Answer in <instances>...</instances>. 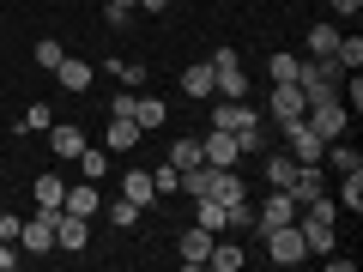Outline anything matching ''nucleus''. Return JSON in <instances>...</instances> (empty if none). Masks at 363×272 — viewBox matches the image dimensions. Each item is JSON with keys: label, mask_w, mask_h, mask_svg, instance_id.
<instances>
[{"label": "nucleus", "mask_w": 363, "mask_h": 272, "mask_svg": "<svg viewBox=\"0 0 363 272\" xmlns=\"http://www.w3.org/2000/svg\"><path fill=\"white\" fill-rule=\"evenodd\" d=\"M279 224H297V194L291 188H267V200L255 206V236L279 230Z\"/></svg>", "instance_id": "nucleus-1"}, {"label": "nucleus", "mask_w": 363, "mask_h": 272, "mask_svg": "<svg viewBox=\"0 0 363 272\" xmlns=\"http://www.w3.org/2000/svg\"><path fill=\"white\" fill-rule=\"evenodd\" d=\"M55 212L61 206H37L18 224V248H25V254H55Z\"/></svg>", "instance_id": "nucleus-2"}, {"label": "nucleus", "mask_w": 363, "mask_h": 272, "mask_svg": "<svg viewBox=\"0 0 363 272\" xmlns=\"http://www.w3.org/2000/svg\"><path fill=\"white\" fill-rule=\"evenodd\" d=\"M339 67L333 61H303V73H297V91L309 97V103H321V97H339Z\"/></svg>", "instance_id": "nucleus-3"}, {"label": "nucleus", "mask_w": 363, "mask_h": 272, "mask_svg": "<svg viewBox=\"0 0 363 272\" xmlns=\"http://www.w3.org/2000/svg\"><path fill=\"white\" fill-rule=\"evenodd\" d=\"M260 242H267V260H279V266H297V260H309V242H303L297 224H279V230H267Z\"/></svg>", "instance_id": "nucleus-4"}, {"label": "nucleus", "mask_w": 363, "mask_h": 272, "mask_svg": "<svg viewBox=\"0 0 363 272\" xmlns=\"http://www.w3.org/2000/svg\"><path fill=\"white\" fill-rule=\"evenodd\" d=\"M309 121L321 140H345V121H351V109H345V97H321V103H309Z\"/></svg>", "instance_id": "nucleus-5"}, {"label": "nucleus", "mask_w": 363, "mask_h": 272, "mask_svg": "<svg viewBox=\"0 0 363 272\" xmlns=\"http://www.w3.org/2000/svg\"><path fill=\"white\" fill-rule=\"evenodd\" d=\"M212 73H218V97H248V73H242V55L236 49L212 55Z\"/></svg>", "instance_id": "nucleus-6"}, {"label": "nucleus", "mask_w": 363, "mask_h": 272, "mask_svg": "<svg viewBox=\"0 0 363 272\" xmlns=\"http://www.w3.org/2000/svg\"><path fill=\"white\" fill-rule=\"evenodd\" d=\"M267 109H272V121H279V128H291V121L309 115V97H303L297 85H272V91H267Z\"/></svg>", "instance_id": "nucleus-7"}, {"label": "nucleus", "mask_w": 363, "mask_h": 272, "mask_svg": "<svg viewBox=\"0 0 363 272\" xmlns=\"http://www.w3.org/2000/svg\"><path fill=\"white\" fill-rule=\"evenodd\" d=\"M200 152H206L212 169H236V157H242V145H236V133L224 128H206V140H200Z\"/></svg>", "instance_id": "nucleus-8"}, {"label": "nucleus", "mask_w": 363, "mask_h": 272, "mask_svg": "<svg viewBox=\"0 0 363 272\" xmlns=\"http://www.w3.org/2000/svg\"><path fill=\"white\" fill-rule=\"evenodd\" d=\"M128 115L140 121V133H157V128H164V121H169V109H164V97H157V91H133Z\"/></svg>", "instance_id": "nucleus-9"}, {"label": "nucleus", "mask_w": 363, "mask_h": 272, "mask_svg": "<svg viewBox=\"0 0 363 272\" xmlns=\"http://www.w3.org/2000/svg\"><path fill=\"white\" fill-rule=\"evenodd\" d=\"M285 140H291V157H297V164H321V152H327V140L309 128V121H291Z\"/></svg>", "instance_id": "nucleus-10"}, {"label": "nucleus", "mask_w": 363, "mask_h": 272, "mask_svg": "<svg viewBox=\"0 0 363 272\" xmlns=\"http://www.w3.org/2000/svg\"><path fill=\"white\" fill-rule=\"evenodd\" d=\"M212 128H224V133H248V128H260V115L242 103V97H224V103L212 109Z\"/></svg>", "instance_id": "nucleus-11"}, {"label": "nucleus", "mask_w": 363, "mask_h": 272, "mask_svg": "<svg viewBox=\"0 0 363 272\" xmlns=\"http://www.w3.org/2000/svg\"><path fill=\"white\" fill-rule=\"evenodd\" d=\"M85 242H91V218H73V212H55V248L79 254Z\"/></svg>", "instance_id": "nucleus-12"}, {"label": "nucleus", "mask_w": 363, "mask_h": 272, "mask_svg": "<svg viewBox=\"0 0 363 272\" xmlns=\"http://www.w3.org/2000/svg\"><path fill=\"white\" fill-rule=\"evenodd\" d=\"M61 212H73V218H97V212H104V194H97V181H79V188H67Z\"/></svg>", "instance_id": "nucleus-13"}, {"label": "nucleus", "mask_w": 363, "mask_h": 272, "mask_svg": "<svg viewBox=\"0 0 363 272\" xmlns=\"http://www.w3.org/2000/svg\"><path fill=\"white\" fill-rule=\"evenodd\" d=\"M212 242H218V236L212 230H182V242H176V254H182V266H206V254H212Z\"/></svg>", "instance_id": "nucleus-14"}, {"label": "nucleus", "mask_w": 363, "mask_h": 272, "mask_svg": "<svg viewBox=\"0 0 363 272\" xmlns=\"http://www.w3.org/2000/svg\"><path fill=\"white\" fill-rule=\"evenodd\" d=\"M182 91H188V97H218V73H212V61L182 67Z\"/></svg>", "instance_id": "nucleus-15"}, {"label": "nucleus", "mask_w": 363, "mask_h": 272, "mask_svg": "<svg viewBox=\"0 0 363 272\" xmlns=\"http://www.w3.org/2000/svg\"><path fill=\"white\" fill-rule=\"evenodd\" d=\"M121 200H133V206H157V188H152V169H128L121 176Z\"/></svg>", "instance_id": "nucleus-16"}, {"label": "nucleus", "mask_w": 363, "mask_h": 272, "mask_svg": "<svg viewBox=\"0 0 363 272\" xmlns=\"http://www.w3.org/2000/svg\"><path fill=\"white\" fill-rule=\"evenodd\" d=\"M291 194H297V206H303V200H315V194H327V169H321V164H297Z\"/></svg>", "instance_id": "nucleus-17"}, {"label": "nucleus", "mask_w": 363, "mask_h": 272, "mask_svg": "<svg viewBox=\"0 0 363 272\" xmlns=\"http://www.w3.org/2000/svg\"><path fill=\"white\" fill-rule=\"evenodd\" d=\"M327 61H333L339 73H357V67H363V37H357V30H351V37L339 30V42H333V55H327Z\"/></svg>", "instance_id": "nucleus-18"}, {"label": "nucleus", "mask_w": 363, "mask_h": 272, "mask_svg": "<svg viewBox=\"0 0 363 272\" xmlns=\"http://www.w3.org/2000/svg\"><path fill=\"white\" fill-rule=\"evenodd\" d=\"M297 230H303V242H309V254H333V224L303 218V212H297Z\"/></svg>", "instance_id": "nucleus-19"}, {"label": "nucleus", "mask_w": 363, "mask_h": 272, "mask_svg": "<svg viewBox=\"0 0 363 272\" xmlns=\"http://www.w3.org/2000/svg\"><path fill=\"white\" fill-rule=\"evenodd\" d=\"M49 145H55V157H79V152H85V133H79L73 121H55V128H49Z\"/></svg>", "instance_id": "nucleus-20"}, {"label": "nucleus", "mask_w": 363, "mask_h": 272, "mask_svg": "<svg viewBox=\"0 0 363 272\" xmlns=\"http://www.w3.org/2000/svg\"><path fill=\"white\" fill-rule=\"evenodd\" d=\"M327 164H333L339 169V176H357V169H363V152H357V145H345V140H327Z\"/></svg>", "instance_id": "nucleus-21"}, {"label": "nucleus", "mask_w": 363, "mask_h": 272, "mask_svg": "<svg viewBox=\"0 0 363 272\" xmlns=\"http://www.w3.org/2000/svg\"><path fill=\"white\" fill-rule=\"evenodd\" d=\"M55 79H61L67 91H91V79H97V73H91V61H73V55H61V67H55Z\"/></svg>", "instance_id": "nucleus-22"}, {"label": "nucleus", "mask_w": 363, "mask_h": 272, "mask_svg": "<svg viewBox=\"0 0 363 272\" xmlns=\"http://www.w3.org/2000/svg\"><path fill=\"white\" fill-rule=\"evenodd\" d=\"M30 200H37V206H61V200H67V188H61V169H43V176L30 181Z\"/></svg>", "instance_id": "nucleus-23"}, {"label": "nucleus", "mask_w": 363, "mask_h": 272, "mask_svg": "<svg viewBox=\"0 0 363 272\" xmlns=\"http://www.w3.org/2000/svg\"><path fill=\"white\" fill-rule=\"evenodd\" d=\"M140 145V121L133 115H109V152H133Z\"/></svg>", "instance_id": "nucleus-24"}, {"label": "nucleus", "mask_w": 363, "mask_h": 272, "mask_svg": "<svg viewBox=\"0 0 363 272\" xmlns=\"http://www.w3.org/2000/svg\"><path fill=\"white\" fill-rule=\"evenodd\" d=\"M333 206H339V212H351V218L363 212V169H357V176H339V194H333Z\"/></svg>", "instance_id": "nucleus-25"}, {"label": "nucleus", "mask_w": 363, "mask_h": 272, "mask_svg": "<svg viewBox=\"0 0 363 272\" xmlns=\"http://www.w3.org/2000/svg\"><path fill=\"white\" fill-rule=\"evenodd\" d=\"M242 260H248V248H242V242H212L206 266H212V272H236V266H242Z\"/></svg>", "instance_id": "nucleus-26"}, {"label": "nucleus", "mask_w": 363, "mask_h": 272, "mask_svg": "<svg viewBox=\"0 0 363 272\" xmlns=\"http://www.w3.org/2000/svg\"><path fill=\"white\" fill-rule=\"evenodd\" d=\"M267 73H272V85H297V73H303V55H291V49H279L267 61Z\"/></svg>", "instance_id": "nucleus-27"}, {"label": "nucleus", "mask_w": 363, "mask_h": 272, "mask_svg": "<svg viewBox=\"0 0 363 272\" xmlns=\"http://www.w3.org/2000/svg\"><path fill=\"white\" fill-rule=\"evenodd\" d=\"M194 224H200V230H212V236H218V230H224V206H218L212 194H200V200H194Z\"/></svg>", "instance_id": "nucleus-28"}, {"label": "nucleus", "mask_w": 363, "mask_h": 272, "mask_svg": "<svg viewBox=\"0 0 363 272\" xmlns=\"http://www.w3.org/2000/svg\"><path fill=\"white\" fill-rule=\"evenodd\" d=\"M169 164H176V169H194V164H206V152H200V140H194V133L169 145Z\"/></svg>", "instance_id": "nucleus-29"}, {"label": "nucleus", "mask_w": 363, "mask_h": 272, "mask_svg": "<svg viewBox=\"0 0 363 272\" xmlns=\"http://www.w3.org/2000/svg\"><path fill=\"white\" fill-rule=\"evenodd\" d=\"M79 176H85V181H104V176H109V152L85 145V152H79Z\"/></svg>", "instance_id": "nucleus-30"}, {"label": "nucleus", "mask_w": 363, "mask_h": 272, "mask_svg": "<svg viewBox=\"0 0 363 272\" xmlns=\"http://www.w3.org/2000/svg\"><path fill=\"white\" fill-rule=\"evenodd\" d=\"M49 128H55V109L49 103H30L25 121H18V133H49Z\"/></svg>", "instance_id": "nucleus-31"}, {"label": "nucleus", "mask_w": 363, "mask_h": 272, "mask_svg": "<svg viewBox=\"0 0 363 272\" xmlns=\"http://www.w3.org/2000/svg\"><path fill=\"white\" fill-rule=\"evenodd\" d=\"M333 42H339V25H315V30H309V55H315V61H327Z\"/></svg>", "instance_id": "nucleus-32"}, {"label": "nucleus", "mask_w": 363, "mask_h": 272, "mask_svg": "<svg viewBox=\"0 0 363 272\" xmlns=\"http://www.w3.org/2000/svg\"><path fill=\"white\" fill-rule=\"evenodd\" d=\"M297 176V157H267V188H291Z\"/></svg>", "instance_id": "nucleus-33"}, {"label": "nucleus", "mask_w": 363, "mask_h": 272, "mask_svg": "<svg viewBox=\"0 0 363 272\" xmlns=\"http://www.w3.org/2000/svg\"><path fill=\"white\" fill-rule=\"evenodd\" d=\"M152 188H157V200H164V194H176V188H182V169L169 164V157H164V164L152 169Z\"/></svg>", "instance_id": "nucleus-34"}, {"label": "nucleus", "mask_w": 363, "mask_h": 272, "mask_svg": "<svg viewBox=\"0 0 363 272\" xmlns=\"http://www.w3.org/2000/svg\"><path fill=\"white\" fill-rule=\"evenodd\" d=\"M109 224H116V230H133V224H140V206H133V200H109Z\"/></svg>", "instance_id": "nucleus-35"}, {"label": "nucleus", "mask_w": 363, "mask_h": 272, "mask_svg": "<svg viewBox=\"0 0 363 272\" xmlns=\"http://www.w3.org/2000/svg\"><path fill=\"white\" fill-rule=\"evenodd\" d=\"M61 55H67V49H61L55 37H43V42H37V67H49V73L61 67Z\"/></svg>", "instance_id": "nucleus-36"}, {"label": "nucleus", "mask_w": 363, "mask_h": 272, "mask_svg": "<svg viewBox=\"0 0 363 272\" xmlns=\"http://www.w3.org/2000/svg\"><path fill=\"white\" fill-rule=\"evenodd\" d=\"M109 67L128 79V91H140V85H145V67H140V61H109Z\"/></svg>", "instance_id": "nucleus-37"}, {"label": "nucleus", "mask_w": 363, "mask_h": 272, "mask_svg": "<svg viewBox=\"0 0 363 272\" xmlns=\"http://www.w3.org/2000/svg\"><path fill=\"white\" fill-rule=\"evenodd\" d=\"M18 224H25L18 212H0V242H18Z\"/></svg>", "instance_id": "nucleus-38"}, {"label": "nucleus", "mask_w": 363, "mask_h": 272, "mask_svg": "<svg viewBox=\"0 0 363 272\" xmlns=\"http://www.w3.org/2000/svg\"><path fill=\"white\" fill-rule=\"evenodd\" d=\"M13 248H18V242H0V272H13V266H18V254H13Z\"/></svg>", "instance_id": "nucleus-39"}, {"label": "nucleus", "mask_w": 363, "mask_h": 272, "mask_svg": "<svg viewBox=\"0 0 363 272\" xmlns=\"http://www.w3.org/2000/svg\"><path fill=\"white\" fill-rule=\"evenodd\" d=\"M169 0H133V13H164Z\"/></svg>", "instance_id": "nucleus-40"}, {"label": "nucleus", "mask_w": 363, "mask_h": 272, "mask_svg": "<svg viewBox=\"0 0 363 272\" xmlns=\"http://www.w3.org/2000/svg\"><path fill=\"white\" fill-rule=\"evenodd\" d=\"M357 6H363V0H333V13H357Z\"/></svg>", "instance_id": "nucleus-41"}, {"label": "nucleus", "mask_w": 363, "mask_h": 272, "mask_svg": "<svg viewBox=\"0 0 363 272\" xmlns=\"http://www.w3.org/2000/svg\"><path fill=\"white\" fill-rule=\"evenodd\" d=\"M109 6H128V13H133V0H109Z\"/></svg>", "instance_id": "nucleus-42"}]
</instances>
